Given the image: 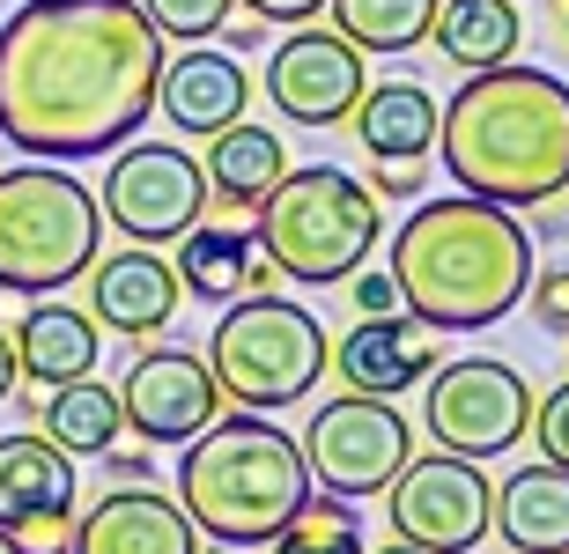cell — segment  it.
<instances>
[{"label": "cell", "mask_w": 569, "mask_h": 554, "mask_svg": "<svg viewBox=\"0 0 569 554\" xmlns=\"http://www.w3.org/2000/svg\"><path fill=\"white\" fill-rule=\"evenodd\" d=\"M415 185H422V163H378V192L400 200V192H415Z\"/></svg>", "instance_id": "836d02e7"}, {"label": "cell", "mask_w": 569, "mask_h": 554, "mask_svg": "<svg viewBox=\"0 0 569 554\" xmlns=\"http://www.w3.org/2000/svg\"><path fill=\"white\" fill-rule=\"evenodd\" d=\"M237 8H252L259 22H311L326 0H237Z\"/></svg>", "instance_id": "d6a6232c"}, {"label": "cell", "mask_w": 569, "mask_h": 554, "mask_svg": "<svg viewBox=\"0 0 569 554\" xmlns=\"http://www.w3.org/2000/svg\"><path fill=\"white\" fill-rule=\"evenodd\" d=\"M392 540H415L429 554H473L488 540V473L473 459H407L400 481L385 488Z\"/></svg>", "instance_id": "8fae6325"}, {"label": "cell", "mask_w": 569, "mask_h": 554, "mask_svg": "<svg viewBox=\"0 0 569 554\" xmlns=\"http://www.w3.org/2000/svg\"><path fill=\"white\" fill-rule=\"evenodd\" d=\"M526 436H540V459L569 473V377L555 384L548 400H532V429Z\"/></svg>", "instance_id": "f1b7e54d"}, {"label": "cell", "mask_w": 569, "mask_h": 554, "mask_svg": "<svg viewBox=\"0 0 569 554\" xmlns=\"http://www.w3.org/2000/svg\"><path fill=\"white\" fill-rule=\"evenodd\" d=\"M326 16L356 52H415L429 44L437 0H326Z\"/></svg>", "instance_id": "484cf974"}, {"label": "cell", "mask_w": 569, "mask_h": 554, "mask_svg": "<svg viewBox=\"0 0 569 554\" xmlns=\"http://www.w3.org/2000/svg\"><path fill=\"white\" fill-rule=\"evenodd\" d=\"M252 230L244 222H192L186 236H178V259H170V274H178V289L186 296H208V303H230L252 289Z\"/></svg>", "instance_id": "cb8c5ba5"}, {"label": "cell", "mask_w": 569, "mask_h": 554, "mask_svg": "<svg viewBox=\"0 0 569 554\" xmlns=\"http://www.w3.org/2000/svg\"><path fill=\"white\" fill-rule=\"evenodd\" d=\"M119 414L141 444H192L200 429L222 414V392H214L208 363L186 355V347H148L141 363L119 384Z\"/></svg>", "instance_id": "4fadbf2b"}, {"label": "cell", "mask_w": 569, "mask_h": 554, "mask_svg": "<svg viewBox=\"0 0 569 554\" xmlns=\"http://www.w3.org/2000/svg\"><path fill=\"white\" fill-rule=\"evenodd\" d=\"M8 347H16V377L44 400V392H60V384H74V377H97V347L104 341H97V319H89V311L38 296L16 319Z\"/></svg>", "instance_id": "ac0fdd59"}, {"label": "cell", "mask_w": 569, "mask_h": 554, "mask_svg": "<svg viewBox=\"0 0 569 554\" xmlns=\"http://www.w3.org/2000/svg\"><path fill=\"white\" fill-rule=\"evenodd\" d=\"M429 436L451 459H503L532 429V384L496 355H459L429 370Z\"/></svg>", "instance_id": "ba28073f"}, {"label": "cell", "mask_w": 569, "mask_h": 554, "mask_svg": "<svg viewBox=\"0 0 569 554\" xmlns=\"http://www.w3.org/2000/svg\"><path fill=\"white\" fill-rule=\"evenodd\" d=\"M38 406V436L44 444H60L67 459H104V451H119V429H127V414H119V392L97 377H74L60 384V392H44Z\"/></svg>", "instance_id": "d4e9b609"}, {"label": "cell", "mask_w": 569, "mask_h": 554, "mask_svg": "<svg viewBox=\"0 0 569 554\" xmlns=\"http://www.w3.org/2000/svg\"><path fill=\"white\" fill-rule=\"evenodd\" d=\"M163 38L141 0H22L0 22V141L30 163L127 149L156 111Z\"/></svg>", "instance_id": "6da1fadb"}, {"label": "cell", "mask_w": 569, "mask_h": 554, "mask_svg": "<svg viewBox=\"0 0 569 554\" xmlns=\"http://www.w3.org/2000/svg\"><path fill=\"white\" fill-rule=\"evenodd\" d=\"M200 363L222 400H237L244 414H274L311 400V384L326 377V325L289 296H244L214 319Z\"/></svg>", "instance_id": "52a82bcc"}, {"label": "cell", "mask_w": 569, "mask_h": 554, "mask_svg": "<svg viewBox=\"0 0 569 554\" xmlns=\"http://www.w3.org/2000/svg\"><path fill=\"white\" fill-rule=\"evenodd\" d=\"M178 303H186V289H178L163 252L127 244V252H111V259H89V319L104 325V333L148 341V333H163L178 319Z\"/></svg>", "instance_id": "9a60e30c"}, {"label": "cell", "mask_w": 569, "mask_h": 554, "mask_svg": "<svg viewBox=\"0 0 569 554\" xmlns=\"http://www.w3.org/2000/svg\"><path fill=\"white\" fill-rule=\"evenodd\" d=\"M488 533H503L510 554H569V473L518 466L503 488H488Z\"/></svg>", "instance_id": "d6986e66"}, {"label": "cell", "mask_w": 569, "mask_h": 554, "mask_svg": "<svg viewBox=\"0 0 569 554\" xmlns=\"http://www.w3.org/2000/svg\"><path fill=\"white\" fill-rule=\"evenodd\" d=\"M429 44H437L451 67H466V74L510 67L518 44H526V30H518V0H437Z\"/></svg>", "instance_id": "603a6c76"}, {"label": "cell", "mask_w": 569, "mask_h": 554, "mask_svg": "<svg viewBox=\"0 0 569 554\" xmlns=\"http://www.w3.org/2000/svg\"><path fill=\"white\" fill-rule=\"evenodd\" d=\"M156 104L178 133H222L244 119L252 104V74L237 67V52H214V44H192L178 60H163V82H156Z\"/></svg>", "instance_id": "e0dca14e"}, {"label": "cell", "mask_w": 569, "mask_h": 554, "mask_svg": "<svg viewBox=\"0 0 569 554\" xmlns=\"http://www.w3.org/2000/svg\"><path fill=\"white\" fill-rule=\"evenodd\" d=\"M392 289L422 333H488L532 289V230L496 200H422L392 236Z\"/></svg>", "instance_id": "7a4b0ae2"}, {"label": "cell", "mask_w": 569, "mask_h": 554, "mask_svg": "<svg viewBox=\"0 0 569 554\" xmlns=\"http://www.w3.org/2000/svg\"><path fill=\"white\" fill-rule=\"evenodd\" d=\"M274 554H370V547H362V525L340 495H303V511L289 517Z\"/></svg>", "instance_id": "4316f807"}, {"label": "cell", "mask_w": 569, "mask_h": 554, "mask_svg": "<svg viewBox=\"0 0 569 554\" xmlns=\"http://www.w3.org/2000/svg\"><path fill=\"white\" fill-rule=\"evenodd\" d=\"M362 52L340 30H289L274 44V60H267V97L281 104V119L296 127H340L362 97Z\"/></svg>", "instance_id": "7c38bea8"}, {"label": "cell", "mask_w": 569, "mask_h": 554, "mask_svg": "<svg viewBox=\"0 0 569 554\" xmlns=\"http://www.w3.org/2000/svg\"><path fill=\"white\" fill-rule=\"evenodd\" d=\"M311 495V466L289 429L259 414H214L178 459V511L214 547H274Z\"/></svg>", "instance_id": "277c9868"}, {"label": "cell", "mask_w": 569, "mask_h": 554, "mask_svg": "<svg viewBox=\"0 0 569 554\" xmlns=\"http://www.w3.org/2000/svg\"><path fill=\"white\" fill-rule=\"evenodd\" d=\"M200 533L163 488H104L74 517V554H192Z\"/></svg>", "instance_id": "2e32d148"}, {"label": "cell", "mask_w": 569, "mask_h": 554, "mask_svg": "<svg viewBox=\"0 0 569 554\" xmlns=\"http://www.w3.org/2000/svg\"><path fill=\"white\" fill-rule=\"evenodd\" d=\"M22 517H74V459L38 429L0 436V525Z\"/></svg>", "instance_id": "ffe728a7"}, {"label": "cell", "mask_w": 569, "mask_h": 554, "mask_svg": "<svg viewBox=\"0 0 569 554\" xmlns=\"http://www.w3.org/2000/svg\"><path fill=\"white\" fill-rule=\"evenodd\" d=\"M326 363H333L340 384L362 392V400H400V392L429 384V370H437V341H429L407 311H400V319H356L333 347H326Z\"/></svg>", "instance_id": "5bb4252c"}, {"label": "cell", "mask_w": 569, "mask_h": 554, "mask_svg": "<svg viewBox=\"0 0 569 554\" xmlns=\"http://www.w3.org/2000/svg\"><path fill=\"white\" fill-rule=\"evenodd\" d=\"M8 392H16V347H8V333H0V406H8Z\"/></svg>", "instance_id": "e575fe53"}, {"label": "cell", "mask_w": 569, "mask_h": 554, "mask_svg": "<svg viewBox=\"0 0 569 554\" xmlns=\"http://www.w3.org/2000/svg\"><path fill=\"white\" fill-rule=\"evenodd\" d=\"M562 38H569V0H562Z\"/></svg>", "instance_id": "74e56055"}, {"label": "cell", "mask_w": 569, "mask_h": 554, "mask_svg": "<svg viewBox=\"0 0 569 554\" xmlns=\"http://www.w3.org/2000/svg\"><path fill=\"white\" fill-rule=\"evenodd\" d=\"M378 192L348 178L340 163H296L281 185L252 208V244L281 281H333L362 274V259L378 252Z\"/></svg>", "instance_id": "5b68a950"}, {"label": "cell", "mask_w": 569, "mask_h": 554, "mask_svg": "<svg viewBox=\"0 0 569 554\" xmlns=\"http://www.w3.org/2000/svg\"><path fill=\"white\" fill-rule=\"evenodd\" d=\"M0 554H16V547H8V533H0Z\"/></svg>", "instance_id": "f35d334b"}, {"label": "cell", "mask_w": 569, "mask_h": 554, "mask_svg": "<svg viewBox=\"0 0 569 554\" xmlns=\"http://www.w3.org/2000/svg\"><path fill=\"white\" fill-rule=\"evenodd\" d=\"M378 554H429V547H415V540H385Z\"/></svg>", "instance_id": "d590c367"}, {"label": "cell", "mask_w": 569, "mask_h": 554, "mask_svg": "<svg viewBox=\"0 0 569 554\" xmlns=\"http://www.w3.org/2000/svg\"><path fill=\"white\" fill-rule=\"evenodd\" d=\"M97 244H104V214L74 171H60V163L0 171V289L52 296L89 274Z\"/></svg>", "instance_id": "8992f818"}, {"label": "cell", "mask_w": 569, "mask_h": 554, "mask_svg": "<svg viewBox=\"0 0 569 554\" xmlns=\"http://www.w3.org/2000/svg\"><path fill=\"white\" fill-rule=\"evenodd\" d=\"M348 119H356V141L378 163H422L437 149V97L422 82H370Z\"/></svg>", "instance_id": "44dd1931"}, {"label": "cell", "mask_w": 569, "mask_h": 554, "mask_svg": "<svg viewBox=\"0 0 569 554\" xmlns=\"http://www.w3.org/2000/svg\"><path fill=\"white\" fill-rule=\"evenodd\" d=\"M281 171H289V149H281V133H267V127H222V133H208V155H200V185L222 200V208H244L252 214L267 192L281 185Z\"/></svg>", "instance_id": "7402d4cb"}, {"label": "cell", "mask_w": 569, "mask_h": 554, "mask_svg": "<svg viewBox=\"0 0 569 554\" xmlns=\"http://www.w3.org/2000/svg\"><path fill=\"white\" fill-rule=\"evenodd\" d=\"M104 214L111 230L156 252V244H178V236L208 214V185H200V155L170 149V141H127L104 171Z\"/></svg>", "instance_id": "30bf717a"}, {"label": "cell", "mask_w": 569, "mask_h": 554, "mask_svg": "<svg viewBox=\"0 0 569 554\" xmlns=\"http://www.w3.org/2000/svg\"><path fill=\"white\" fill-rule=\"evenodd\" d=\"M296 451H303V466L326 481V495L356 503V495H385L400 481V466L415 459V429H407V414L392 400L348 392V400L318 406Z\"/></svg>", "instance_id": "9c48e42d"}, {"label": "cell", "mask_w": 569, "mask_h": 554, "mask_svg": "<svg viewBox=\"0 0 569 554\" xmlns=\"http://www.w3.org/2000/svg\"><path fill=\"white\" fill-rule=\"evenodd\" d=\"M192 554H230V547H214V540H208V547H192Z\"/></svg>", "instance_id": "8d00e7d4"}, {"label": "cell", "mask_w": 569, "mask_h": 554, "mask_svg": "<svg viewBox=\"0 0 569 554\" xmlns=\"http://www.w3.org/2000/svg\"><path fill=\"white\" fill-rule=\"evenodd\" d=\"M104 481H119V488H148V481H156V459H141V451H104Z\"/></svg>", "instance_id": "1f68e13d"}, {"label": "cell", "mask_w": 569, "mask_h": 554, "mask_svg": "<svg viewBox=\"0 0 569 554\" xmlns=\"http://www.w3.org/2000/svg\"><path fill=\"white\" fill-rule=\"evenodd\" d=\"M141 16L156 22V38L200 44V38H214V30H230L237 0H141Z\"/></svg>", "instance_id": "83f0119b"}, {"label": "cell", "mask_w": 569, "mask_h": 554, "mask_svg": "<svg viewBox=\"0 0 569 554\" xmlns=\"http://www.w3.org/2000/svg\"><path fill=\"white\" fill-rule=\"evenodd\" d=\"M532 319L548 325V333H569V266H555V274H532Z\"/></svg>", "instance_id": "f546056e"}, {"label": "cell", "mask_w": 569, "mask_h": 554, "mask_svg": "<svg viewBox=\"0 0 569 554\" xmlns=\"http://www.w3.org/2000/svg\"><path fill=\"white\" fill-rule=\"evenodd\" d=\"M437 149L459 192L496 208H548L569 192V82L548 67H488L437 104Z\"/></svg>", "instance_id": "3957f363"}, {"label": "cell", "mask_w": 569, "mask_h": 554, "mask_svg": "<svg viewBox=\"0 0 569 554\" xmlns=\"http://www.w3.org/2000/svg\"><path fill=\"white\" fill-rule=\"evenodd\" d=\"M348 296H356L362 319H400V289H392V274H348Z\"/></svg>", "instance_id": "4dcf8cb0"}]
</instances>
